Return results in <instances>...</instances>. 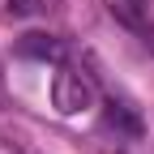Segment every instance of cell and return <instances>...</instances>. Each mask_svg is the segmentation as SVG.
Instances as JSON below:
<instances>
[{"mask_svg":"<svg viewBox=\"0 0 154 154\" xmlns=\"http://www.w3.org/2000/svg\"><path fill=\"white\" fill-rule=\"evenodd\" d=\"M94 103V86L86 82L82 73H73V69H60L51 77V107L60 111V116H77V111H86Z\"/></svg>","mask_w":154,"mask_h":154,"instance_id":"cell-1","label":"cell"},{"mask_svg":"<svg viewBox=\"0 0 154 154\" xmlns=\"http://www.w3.org/2000/svg\"><path fill=\"white\" fill-rule=\"evenodd\" d=\"M17 51L30 56V60H60V56H64L60 38H56V34H38V30H34V34H22Z\"/></svg>","mask_w":154,"mask_h":154,"instance_id":"cell-2","label":"cell"},{"mask_svg":"<svg viewBox=\"0 0 154 154\" xmlns=\"http://www.w3.org/2000/svg\"><path fill=\"white\" fill-rule=\"evenodd\" d=\"M103 107H107V124H111L116 133H128V137H141V133H146V124H141V116L133 111L128 103H116V99H107Z\"/></svg>","mask_w":154,"mask_h":154,"instance_id":"cell-3","label":"cell"},{"mask_svg":"<svg viewBox=\"0 0 154 154\" xmlns=\"http://www.w3.org/2000/svg\"><path fill=\"white\" fill-rule=\"evenodd\" d=\"M34 0H9V13H30Z\"/></svg>","mask_w":154,"mask_h":154,"instance_id":"cell-4","label":"cell"}]
</instances>
